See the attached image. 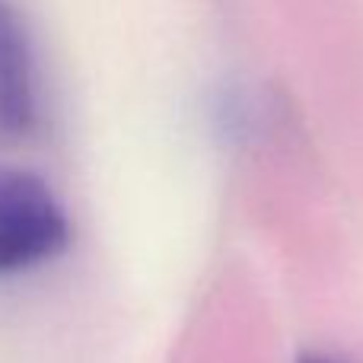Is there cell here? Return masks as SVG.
<instances>
[{
  "instance_id": "1",
  "label": "cell",
  "mask_w": 363,
  "mask_h": 363,
  "mask_svg": "<svg viewBox=\"0 0 363 363\" xmlns=\"http://www.w3.org/2000/svg\"><path fill=\"white\" fill-rule=\"evenodd\" d=\"M70 245V217L38 172L0 163V277L42 268Z\"/></svg>"
},
{
  "instance_id": "2",
  "label": "cell",
  "mask_w": 363,
  "mask_h": 363,
  "mask_svg": "<svg viewBox=\"0 0 363 363\" xmlns=\"http://www.w3.org/2000/svg\"><path fill=\"white\" fill-rule=\"evenodd\" d=\"M42 118L38 67L26 23L0 0V138H29Z\"/></svg>"
},
{
  "instance_id": "3",
  "label": "cell",
  "mask_w": 363,
  "mask_h": 363,
  "mask_svg": "<svg viewBox=\"0 0 363 363\" xmlns=\"http://www.w3.org/2000/svg\"><path fill=\"white\" fill-rule=\"evenodd\" d=\"M303 363H328V360H303Z\"/></svg>"
}]
</instances>
